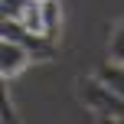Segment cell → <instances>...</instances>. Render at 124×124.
Returning a JSON list of instances; mask_svg holds the SVG:
<instances>
[{
    "label": "cell",
    "mask_w": 124,
    "mask_h": 124,
    "mask_svg": "<svg viewBox=\"0 0 124 124\" xmlns=\"http://www.w3.org/2000/svg\"><path fill=\"white\" fill-rule=\"evenodd\" d=\"M78 98L98 121H124V98L98 78H78Z\"/></svg>",
    "instance_id": "cell-1"
},
{
    "label": "cell",
    "mask_w": 124,
    "mask_h": 124,
    "mask_svg": "<svg viewBox=\"0 0 124 124\" xmlns=\"http://www.w3.org/2000/svg\"><path fill=\"white\" fill-rule=\"evenodd\" d=\"M0 33H3V39L20 43L23 49H30L33 59H52V56H56V43H52L46 33H33L30 26H23L20 20H7V16H3Z\"/></svg>",
    "instance_id": "cell-2"
},
{
    "label": "cell",
    "mask_w": 124,
    "mask_h": 124,
    "mask_svg": "<svg viewBox=\"0 0 124 124\" xmlns=\"http://www.w3.org/2000/svg\"><path fill=\"white\" fill-rule=\"evenodd\" d=\"M33 56L30 49H23L20 43H10V39H3V46H0V75L3 78H10V75H16L20 69L26 65Z\"/></svg>",
    "instance_id": "cell-3"
},
{
    "label": "cell",
    "mask_w": 124,
    "mask_h": 124,
    "mask_svg": "<svg viewBox=\"0 0 124 124\" xmlns=\"http://www.w3.org/2000/svg\"><path fill=\"white\" fill-rule=\"evenodd\" d=\"M98 82H105L111 92H118L121 98H124V65H121V62L101 65V69H98Z\"/></svg>",
    "instance_id": "cell-4"
},
{
    "label": "cell",
    "mask_w": 124,
    "mask_h": 124,
    "mask_svg": "<svg viewBox=\"0 0 124 124\" xmlns=\"http://www.w3.org/2000/svg\"><path fill=\"white\" fill-rule=\"evenodd\" d=\"M43 33L49 39H56L59 36V7H56V0H43Z\"/></svg>",
    "instance_id": "cell-5"
},
{
    "label": "cell",
    "mask_w": 124,
    "mask_h": 124,
    "mask_svg": "<svg viewBox=\"0 0 124 124\" xmlns=\"http://www.w3.org/2000/svg\"><path fill=\"white\" fill-rule=\"evenodd\" d=\"M30 3H43V0H0L7 20H23V13H26V7H30Z\"/></svg>",
    "instance_id": "cell-6"
},
{
    "label": "cell",
    "mask_w": 124,
    "mask_h": 124,
    "mask_svg": "<svg viewBox=\"0 0 124 124\" xmlns=\"http://www.w3.org/2000/svg\"><path fill=\"white\" fill-rule=\"evenodd\" d=\"M111 59L124 65V26H118L114 36H111Z\"/></svg>",
    "instance_id": "cell-7"
},
{
    "label": "cell",
    "mask_w": 124,
    "mask_h": 124,
    "mask_svg": "<svg viewBox=\"0 0 124 124\" xmlns=\"http://www.w3.org/2000/svg\"><path fill=\"white\" fill-rule=\"evenodd\" d=\"M3 121H7V124L16 121V114H13V108H10V98H7V92H3Z\"/></svg>",
    "instance_id": "cell-8"
}]
</instances>
